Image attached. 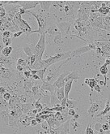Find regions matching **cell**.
Segmentation results:
<instances>
[{
  "instance_id": "44dd1931",
  "label": "cell",
  "mask_w": 110,
  "mask_h": 134,
  "mask_svg": "<svg viewBox=\"0 0 110 134\" xmlns=\"http://www.w3.org/2000/svg\"><path fill=\"white\" fill-rule=\"evenodd\" d=\"M53 44H51V46H53V45H61L62 44V34L59 33L56 35L53 39V41H52Z\"/></svg>"
},
{
  "instance_id": "4316f807",
  "label": "cell",
  "mask_w": 110,
  "mask_h": 134,
  "mask_svg": "<svg viewBox=\"0 0 110 134\" xmlns=\"http://www.w3.org/2000/svg\"><path fill=\"white\" fill-rule=\"evenodd\" d=\"M16 65H21V66L24 67L25 68H28L26 59H23V58H19L18 59H16Z\"/></svg>"
},
{
  "instance_id": "7c38bea8",
  "label": "cell",
  "mask_w": 110,
  "mask_h": 134,
  "mask_svg": "<svg viewBox=\"0 0 110 134\" xmlns=\"http://www.w3.org/2000/svg\"><path fill=\"white\" fill-rule=\"evenodd\" d=\"M41 90L43 91L49 92L50 94H53V93H55V92H56L57 88L55 87L53 84H50V83L46 82V81H43L42 85L41 87Z\"/></svg>"
},
{
  "instance_id": "e575fe53",
  "label": "cell",
  "mask_w": 110,
  "mask_h": 134,
  "mask_svg": "<svg viewBox=\"0 0 110 134\" xmlns=\"http://www.w3.org/2000/svg\"><path fill=\"white\" fill-rule=\"evenodd\" d=\"M36 59H37V58H36V56H35L34 55L30 57V66H29V68L35 63V62H36Z\"/></svg>"
},
{
  "instance_id": "ac0fdd59",
  "label": "cell",
  "mask_w": 110,
  "mask_h": 134,
  "mask_svg": "<svg viewBox=\"0 0 110 134\" xmlns=\"http://www.w3.org/2000/svg\"><path fill=\"white\" fill-rule=\"evenodd\" d=\"M108 64H103L102 66L100 68V72L101 75H103L104 76V86H106V82H107V78H106V76L108 74Z\"/></svg>"
},
{
  "instance_id": "603a6c76",
  "label": "cell",
  "mask_w": 110,
  "mask_h": 134,
  "mask_svg": "<svg viewBox=\"0 0 110 134\" xmlns=\"http://www.w3.org/2000/svg\"><path fill=\"white\" fill-rule=\"evenodd\" d=\"M54 118L56 119V120H57L58 121H59L62 124H64L65 122H66V120L64 119V117L62 116V115L61 111H57L56 113H55V115H54Z\"/></svg>"
},
{
  "instance_id": "ba28073f",
  "label": "cell",
  "mask_w": 110,
  "mask_h": 134,
  "mask_svg": "<svg viewBox=\"0 0 110 134\" xmlns=\"http://www.w3.org/2000/svg\"><path fill=\"white\" fill-rule=\"evenodd\" d=\"M19 5L20 6L23 10L29 11V10L35 8L37 5H39V1H31V0H28V1H19Z\"/></svg>"
},
{
  "instance_id": "1f68e13d",
  "label": "cell",
  "mask_w": 110,
  "mask_h": 134,
  "mask_svg": "<svg viewBox=\"0 0 110 134\" xmlns=\"http://www.w3.org/2000/svg\"><path fill=\"white\" fill-rule=\"evenodd\" d=\"M23 76H24L25 77L27 78V80H28V79H31V78H32V76H33L30 70H25L24 72H23Z\"/></svg>"
},
{
  "instance_id": "e0dca14e",
  "label": "cell",
  "mask_w": 110,
  "mask_h": 134,
  "mask_svg": "<svg viewBox=\"0 0 110 134\" xmlns=\"http://www.w3.org/2000/svg\"><path fill=\"white\" fill-rule=\"evenodd\" d=\"M9 108H10L9 103L3 99V95H0V111L7 110H9Z\"/></svg>"
},
{
  "instance_id": "8d00e7d4",
  "label": "cell",
  "mask_w": 110,
  "mask_h": 134,
  "mask_svg": "<svg viewBox=\"0 0 110 134\" xmlns=\"http://www.w3.org/2000/svg\"><path fill=\"white\" fill-rule=\"evenodd\" d=\"M15 69H16V71L19 72H23L25 71L24 70L25 68L21 66V65H16V68H15Z\"/></svg>"
},
{
  "instance_id": "f1b7e54d",
  "label": "cell",
  "mask_w": 110,
  "mask_h": 134,
  "mask_svg": "<svg viewBox=\"0 0 110 134\" xmlns=\"http://www.w3.org/2000/svg\"><path fill=\"white\" fill-rule=\"evenodd\" d=\"M93 129L95 130L96 132H99L100 130L102 129V124H100V123H96L95 124H94V126H93Z\"/></svg>"
},
{
  "instance_id": "52a82bcc",
  "label": "cell",
  "mask_w": 110,
  "mask_h": 134,
  "mask_svg": "<svg viewBox=\"0 0 110 134\" xmlns=\"http://www.w3.org/2000/svg\"><path fill=\"white\" fill-rule=\"evenodd\" d=\"M0 76L6 80H12L16 76V72L12 68H5L0 73Z\"/></svg>"
},
{
  "instance_id": "2e32d148",
  "label": "cell",
  "mask_w": 110,
  "mask_h": 134,
  "mask_svg": "<svg viewBox=\"0 0 110 134\" xmlns=\"http://www.w3.org/2000/svg\"><path fill=\"white\" fill-rule=\"evenodd\" d=\"M78 105H79V103H78V101H75V100H72V99H67V101H66V107L68 109H71V108H74L75 109L77 107H78Z\"/></svg>"
},
{
  "instance_id": "277c9868",
  "label": "cell",
  "mask_w": 110,
  "mask_h": 134,
  "mask_svg": "<svg viewBox=\"0 0 110 134\" xmlns=\"http://www.w3.org/2000/svg\"><path fill=\"white\" fill-rule=\"evenodd\" d=\"M92 50H96V46L94 42H91L88 45L85 46V47H81L74 49V51H71V55H70V58H74V57L81 56L84 54L87 53Z\"/></svg>"
},
{
  "instance_id": "3957f363",
  "label": "cell",
  "mask_w": 110,
  "mask_h": 134,
  "mask_svg": "<svg viewBox=\"0 0 110 134\" xmlns=\"http://www.w3.org/2000/svg\"><path fill=\"white\" fill-rule=\"evenodd\" d=\"M73 24H74V22L65 21V20L57 22V26H58V29H59L62 37H66L67 36L70 35V28H71Z\"/></svg>"
},
{
  "instance_id": "74e56055",
  "label": "cell",
  "mask_w": 110,
  "mask_h": 134,
  "mask_svg": "<svg viewBox=\"0 0 110 134\" xmlns=\"http://www.w3.org/2000/svg\"><path fill=\"white\" fill-rule=\"evenodd\" d=\"M23 33V31H19V32H16V33H13V35H12V37L13 38H16V37H20L22 34Z\"/></svg>"
},
{
  "instance_id": "83f0119b",
  "label": "cell",
  "mask_w": 110,
  "mask_h": 134,
  "mask_svg": "<svg viewBox=\"0 0 110 134\" xmlns=\"http://www.w3.org/2000/svg\"><path fill=\"white\" fill-rule=\"evenodd\" d=\"M85 133L86 134H96L95 130L92 128V124H89L87 127V128L85 130Z\"/></svg>"
},
{
  "instance_id": "f6af8a7d",
  "label": "cell",
  "mask_w": 110,
  "mask_h": 134,
  "mask_svg": "<svg viewBox=\"0 0 110 134\" xmlns=\"http://www.w3.org/2000/svg\"><path fill=\"white\" fill-rule=\"evenodd\" d=\"M32 78H33L34 80H41L40 79V77H39L37 75H33V76H32Z\"/></svg>"
},
{
  "instance_id": "7dc6e473",
  "label": "cell",
  "mask_w": 110,
  "mask_h": 134,
  "mask_svg": "<svg viewBox=\"0 0 110 134\" xmlns=\"http://www.w3.org/2000/svg\"><path fill=\"white\" fill-rule=\"evenodd\" d=\"M89 80H90V78H86V79L84 80V83H85V84H87V85H88Z\"/></svg>"
},
{
  "instance_id": "c3c4849f",
  "label": "cell",
  "mask_w": 110,
  "mask_h": 134,
  "mask_svg": "<svg viewBox=\"0 0 110 134\" xmlns=\"http://www.w3.org/2000/svg\"><path fill=\"white\" fill-rule=\"evenodd\" d=\"M37 134H43V132H41V131H40V130H37Z\"/></svg>"
},
{
  "instance_id": "d4e9b609",
  "label": "cell",
  "mask_w": 110,
  "mask_h": 134,
  "mask_svg": "<svg viewBox=\"0 0 110 134\" xmlns=\"http://www.w3.org/2000/svg\"><path fill=\"white\" fill-rule=\"evenodd\" d=\"M2 41L5 47H11V44L12 43L11 37H2Z\"/></svg>"
},
{
  "instance_id": "ab89813d",
  "label": "cell",
  "mask_w": 110,
  "mask_h": 134,
  "mask_svg": "<svg viewBox=\"0 0 110 134\" xmlns=\"http://www.w3.org/2000/svg\"><path fill=\"white\" fill-rule=\"evenodd\" d=\"M5 93H7V89L5 87H0V94L1 95H3Z\"/></svg>"
},
{
  "instance_id": "ffe728a7",
  "label": "cell",
  "mask_w": 110,
  "mask_h": 134,
  "mask_svg": "<svg viewBox=\"0 0 110 134\" xmlns=\"http://www.w3.org/2000/svg\"><path fill=\"white\" fill-rule=\"evenodd\" d=\"M56 96L58 98V100L60 102L62 101V99L65 98V91H64V88H61V89H57L56 90Z\"/></svg>"
},
{
  "instance_id": "5bb4252c",
  "label": "cell",
  "mask_w": 110,
  "mask_h": 134,
  "mask_svg": "<svg viewBox=\"0 0 110 134\" xmlns=\"http://www.w3.org/2000/svg\"><path fill=\"white\" fill-rule=\"evenodd\" d=\"M74 80H70L66 82V85L64 86V91H65V98H69V94L70 91L72 88V85H73Z\"/></svg>"
},
{
  "instance_id": "484cf974",
  "label": "cell",
  "mask_w": 110,
  "mask_h": 134,
  "mask_svg": "<svg viewBox=\"0 0 110 134\" xmlns=\"http://www.w3.org/2000/svg\"><path fill=\"white\" fill-rule=\"evenodd\" d=\"M47 71V68H44V69H41V70H37V75L40 77V79L42 80V81H44L45 80V73Z\"/></svg>"
},
{
  "instance_id": "30bf717a",
  "label": "cell",
  "mask_w": 110,
  "mask_h": 134,
  "mask_svg": "<svg viewBox=\"0 0 110 134\" xmlns=\"http://www.w3.org/2000/svg\"><path fill=\"white\" fill-rule=\"evenodd\" d=\"M22 50L27 57H31L34 55L35 46L32 43H27V44L23 46Z\"/></svg>"
},
{
  "instance_id": "7a4b0ae2",
  "label": "cell",
  "mask_w": 110,
  "mask_h": 134,
  "mask_svg": "<svg viewBox=\"0 0 110 134\" xmlns=\"http://www.w3.org/2000/svg\"><path fill=\"white\" fill-rule=\"evenodd\" d=\"M46 48V33H43L40 35V38L37 41V43L35 46L34 50V55L36 56L38 61L42 60V56L44 55V52Z\"/></svg>"
},
{
  "instance_id": "f35d334b",
  "label": "cell",
  "mask_w": 110,
  "mask_h": 134,
  "mask_svg": "<svg viewBox=\"0 0 110 134\" xmlns=\"http://www.w3.org/2000/svg\"><path fill=\"white\" fill-rule=\"evenodd\" d=\"M37 124H38V123L37 122V120H35V119H33V120H31V124H30V126H32V127H36Z\"/></svg>"
},
{
  "instance_id": "9c48e42d",
  "label": "cell",
  "mask_w": 110,
  "mask_h": 134,
  "mask_svg": "<svg viewBox=\"0 0 110 134\" xmlns=\"http://www.w3.org/2000/svg\"><path fill=\"white\" fill-rule=\"evenodd\" d=\"M33 119H35V117H30L29 116H28V115L23 114L20 116V118L19 119V122L23 128H27V127H29V126H30L31 120H33Z\"/></svg>"
},
{
  "instance_id": "b9f144b4",
  "label": "cell",
  "mask_w": 110,
  "mask_h": 134,
  "mask_svg": "<svg viewBox=\"0 0 110 134\" xmlns=\"http://www.w3.org/2000/svg\"><path fill=\"white\" fill-rule=\"evenodd\" d=\"M94 90L96 91L97 93L101 94V90H100V85H98V84H97V85H96L95 87H94Z\"/></svg>"
},
{
  "instance_id": "d6a6232c",
  "label": "cell",
  "mask_w": 110,
  "mask_h": 134,
  "mask_svg": "<svg viewBox=\"0 0 110 134\" xmlns=\"http://www.w3.org/2000/svg\"><path fill=\"white\" fill-rule=\"evenodd\" d=\"M6 16H7L6 10L4 8V7H1V8H0V19L6 17Z\"/></svg>"
},
{
  "instance_id": "4dcf8cb0",
  "label": "cell",
  "mask_w": 110,
  "mask_h": 134,
  "mask_svg": "<svg viewBox=\"0 0 110 134\" xmlns=\"http://www.w3.org/2000/svg\"><path fill=\"white\" fill-rule=\"evenodd\" d=\"M102 130L104 132L109 131V123L108 122H105V123L102 124Z\"/></svg>"
},
{
  "instance_id": "836d02e7",
  "label": "cell",
  "mask_w": 110,
  "mask_h": 134,
  "mask_svg": "<svg viewBox=\"0 0 110 134\" xmlns=\"http://www.w3.org/2000/svg\"><path fill=\"white\" fill-rule=\"evenodd\" d=\"M2 37H11V33L8 30H5V31L3 32Z\"/></svg>"
},
{
  "instance_id": "8fae6325",
  "label": "cell",
  "mask_w": 110,
  "mask_h": 134,
  "mask_svg": "<svg viewBox=\"0 0 110 134\" xmlns=\"http://www.w3.org/2000/svg\"><path fill=\"white\" fill-rule=\"evenodd\" d=\"M8 124H9V111H8V110L0 111V124L8 126Z\"/></svg>"
},
{
  "instance_id": "d590c367",
  "label": "cell",
  "mask_w": 110,
  "mask_h": 134,
  "mask_svg": "<svg viewBox=\"0 0 110 134\" xmlns=\"http://www.w3.org/2000/svg\"><path fill=\"white\" fill-rule=\"evenodd\" d=\"M75 114H76V110H75V109H74V108L68 109V115H69V116H70V117H73Z\"/></svg>"
},
{
  "instance_id": "8992f818",
  "label": "cell",
  "mask_w": 110,
  "mask_h": 134,
  "mask_svg": "<svg viewBox=\"0 0 110 134\" xmlns=\"http://www.w3.org/2000/svg\"><path fill=\"white\" fill-rule=\"evenodd\" d=\"M70 73L68 71H64L62 73L60 74V76H58V78L57 80L53 83V85L57 88V89H61V88H64L66 85V81H65V78L66 77V76H68Z\"/></svg>"
},
{
  "instance_id": "f546056e",
  "label": "cell",
  "mask_w": 110,
  "mask_h": 134,
  "mask_svg": "<svg viewBox=\"0 0 110 134\" xmlns=\"http://www.w3.org/2000/svg\"><path fill=\"white\" fill-rule=\"evenodd\" d=\"M11 97H12V95H11V94L9 93V92H7V93H5L3 95V99H4L6 102L10 101Z\"/></svg>"
},
{
  "instance_id": "bcb514c9",
  "label": "cell",
  "mask_w": 110,
  "mask_h": 134,
  "mask_svg": "<svg viewBox=\"0 0 110 134\" xmlns=\"http://www.w3.org/2000/svg\"><path fill=\"white\" fill-rule=\"evenodd\" d=\"M19 12L20 13L21 15H23V14H25V13H27V11H25V10H23L22 7H20V8H19Z\"/></svg>"
},
{
  "instance_id": "4fadbf2b",
  "label": "cell",
  "mask_w": 110,
  "mask_h": 134,
  "mask_svg": "<svg viewBox=\"0 0 110 134\" xmlns=\"http://www.w3.org/2000/svg\"><path fill=\"white\" fill-rule=\"evenodd\" d=\"M53 1H39V5L41 7V10L45 12H49L50 7L53 6Z\"/></svg>"
},
{
  "instance_id": "9a60e30c",
  "label": "cell",
  "mask_w": 110,
  "mask_h": 134,
  "mask_svg": "<svg viewBox=\"0 0 110 134\" xmlns=\"http://www.w3.org/2000/svg\"><path fill=\"white\" fill-rule=\"evenodd\" d=\"M79 73H78V71H74V72H71L70 73L66 76V77L65 78V81H68L70 80H77L79 79Z\"/></svg>"
},
{
  "instance_id": "cb8c5ba5",
  "label": "cell",
  "mask_w": 110,
  "mask_h": 134,
  "mask_svg": "<svg viewBox=\"0 0 110 134\" xmlns=\"http://www.w3.org/2000/svg\"><path fill=\"white\" fill-rule=\"evenodd\" d=\"M97 82H100L96 78H90L89 83H88V86L91 88L92 92L94 90V87L97 85Z\"/></svg>"
},
{
  "instance_id": "60d3db41",
  "label": "cell",
  "mask_w": 110,
  "mask_h": 134,
  "mask_svg": "<svg viewBox=\"0 0 110 134\" xmlns=\"http://www.w3.org/2000/svg\"><path fill=\"white\" fill-rule=\"evenodd\" d=\"M67 99H68V98H64L63 99H62V101L61 102V106H62V107H66V101H67Z\"/></svg>"
},
{
  "instance_id": "6da1fadb",
  "label": "cell",
  "mask_w": 110,
  "mask_h": 134,
  "mask_svg": "<svg viewBox=\"0 0 110 134\" xmlns=\"http://www.w3.org/2000/svg\"><path fill=\"white\" fill-rule=\"evenodd\" d=\"M70 55H71V51L62 52V53H57L54 55L49 57L48 59H42V64L44 66V68H48L53 64L62 62V61L70 58Z\"/></svg>"
},
{
  "instance_id": "681fc988",
  "label": "cell",
  "mask_w": 110,
  "mask_h": 134,
  "mask_svg": "<svg viewBox=\"0 0 110 134\" xmlns=\"http://www.w3.org/2000/svg\"><path fill=\"white\" fill-rule=\"evenodd\" d=\"M3 7V5L2 4V3H1V0H0V8H1V7Z\"/></svg>"
},
{
  "instance_id": "5b68a950",
  "label": "cell",
  "mask_w": 110,
  "mask_h": 134,
  "mask_svg": "<svg viewBox=\"0 0 110 134\" xmlns=\"http://www.w3.org/2000/svg\"><path fill=\"white\" fill-rule=\"evenodd\" d=\"M92 92L90 93V103H91V106H90V107L88 110V113L89 116H91L92 117H94L96 113H98L99 111H101V110H100V105L98 104L96 101L93 102L92 100Z\"/></svg>"
},
{
  "instance_id": "d6986e66",
  "label": "cell",
  "mask_w": 110,
  "mask_h": 134,
  "mask_svg": "<svg viewBox=\"0 0 110 134\" xmlns=\"http://www.w3.org/2000/svg\"><path fill=\"white\" fill-rule=\"evenodd\" d=\"M56 93V92H55ZM53 93V94H51V98H50V104H51V107H54L57 104H59L61 103V102L58 100V98L56 96V94Z\"/></svg>"
},
{
  "instance_id": "7402d4cb",
  "label": "cell",
  "mask_w": 110,
  "mask_h": 134,
  "mask_svg": "<svg viewBox=\"0 0 110 134\" xmlns=\"http://www.w3.org/2000/svg\"><path fill=\"white\" fill-rule=\"evenodd\" d=\"M13 52V47H5L2 51V55L4 56H9Z\"/></svg>"
},
{
  "instance_id": "ee69618b",
  "label": "cell",
  "mask_w": 110,
  "mask_h": 134,
  "mask_svg": "<svg viewBox=\"0 0 110 134\" xmlns=\"http://www.w3.org/2000/svg\"><path fill=\"white\" fill-rule=\"evenodd\" d=\"M35 120H37V123L38 124H42L43 123V122H44L45 120H43V119H41V117H37V118H35Z\"/></svg>"
},
{
  "instance_id": "7bdbcfd3",
  "label": "cell",
  "mask_w": 110,
  "mask_h": 134,
  "mask_svg": "<svg viewBox=\"0 0 110 134\" xmlns=\"http://www.w3.org/2000/svg\"><path fill=\"white\" fill-rule=\"evenodd\" d=\"M4 47H5V46H4V44H3V41L0 40V55H2V51H3Z\"/></svg>"
}]
</instances>
